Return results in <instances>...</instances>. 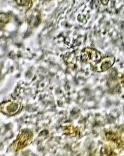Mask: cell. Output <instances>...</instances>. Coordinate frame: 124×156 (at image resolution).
Wrapping results in <instances>:
<instances>
[{
	"label": "cell",
	"mask_w": 124,
	"mask_h": 156,
	"mask_svg": "<svg viewBox=\"0 0 124 156\" xmlns=\"http://www.w3.org/2000/svg\"><path fill=\"white\" fill-rule=\"evenodd\" d=\"M16 1L19 5L22 6L28 5L30 3V0H16Z\"/></svg>",
	"instance_id": "obj_1"
},
{
	"label": "cell",
	"mask_w": 124,
	"mask_h": 156,
	"mask_svg": "<svg viewBox=\"0 0 124 156\" xmlns=\"http://www.w3.org/2000/svg\"><path fill=\"white\" fill-rule=\"evenodd\" d=\"M9 20V18H8L7 15H5V14H1V22L6 23L8 22Z\"/></svg>",
	"instance_id": "obj_2"
},
{
	"label": "cell",
	"mask_w": 124,
	"mask_h": 156,
	"mask_svg": "<svg viewBox=\"0 0 124 156\" xmlns=\"http://www.w3.org/2000/svg\"><path fill=\"white\" fill-rule=\"evenodd\" d=\"M101 2L104 5H107L108 2V0H101Z\"/></svg>",
	"instance_id": "obj_3"
}]
</instances>
